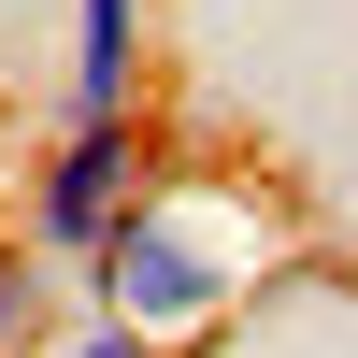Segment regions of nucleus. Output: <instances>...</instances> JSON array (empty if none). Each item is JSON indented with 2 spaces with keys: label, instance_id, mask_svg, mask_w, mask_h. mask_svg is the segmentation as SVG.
<instances>
[{
  "label": "nucleus",
  "instance_id": "nucleus-1",
  "mask_svg": "<svg viewBox=\"0 0 358 358\" xmlns=\"http://www.w3.org/2000/svg\"><path fill=\"white\" fill-rule=\"evenodd\" d=\"M258 273H273V215H258V187H215V172H172L158 158V187L115 215V244L86 258V315H115V330H143V344H201V330H229V315L258 301Z\"/></svg>",
  "mask_w": 358,
  "mask_h": 358
},
{
  "label": "nucleus",
  "instance_id": "nucleus-2",
  "mask_svg": "<svg viewBox=\"0 0 358 358\" xmlns=\"http://www.w3.org/2000/svg\"><path fill=\"white\" fill-rule=\"evenodd\" d=\"M143 187H158V143H143V115H129V129H57L43 158H29V258H43V273H86Z\"/></svg>",
  "mask_w": 358,
  "mask_h": 358
},
{
  "label": "nucleus",
  "instance_id": "nucleus-3",
  "mask_svg": "<svg viewBox=\"0 0 358 358\" xmlns=\"http://www.w3.org/2000/svg\"><path fill=\"white\" fill-rule=\"evenodd\" d=\"M143 72H158V0H72V57H57V129H129Z\"/></svg>",
  "mask_w": 358,
  "mask_h": 358
},
{
  "label": "nucleus",
  "instance_id": "nucleus-4",
  "mask_svg": "<svg viewBox=\"0 0 358 358\" xmlns=\"http://www.w3.org/2000/svg\"><path fill=\"white\" fill-rule=\"evenodd\" d=\"M43 344V258H29V229H0V358Z\"/></svg>",
  "mask_w": 358,
  "mask_h": 358
},
{
  "label": "nucleus",
  "instance_id": "nucleus-5",
  "mask_svg": "<svg viewBox=\"0 0 358 358\" xmlns=\"http://www.w3.org/2000/svg\"><path fill=\"white\" fill-rule=\"evenodd\" d=\"M57 358H158V344H143V330H115V315H86V330L57 344Z\"/></svg>",
  "mask_w": 358,
  "mask_h": 358
}]
</instances>
